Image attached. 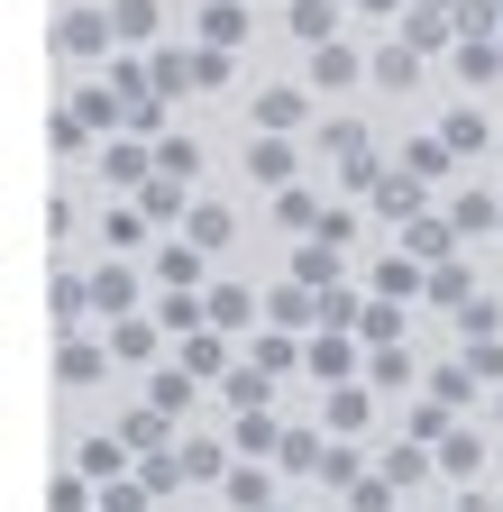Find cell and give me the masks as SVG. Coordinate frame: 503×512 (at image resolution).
Instances as JSON below:
<instances>
[{
	"label": "cell",
	"instance_id": "cell-32",
	"mask_svg": "<svg viewBox=\"0 0 503 512\" xmlns=\"http://www.w3.org/2000/svg\"><path fill=\"white\" fill-rule=\"evenodd\" d=\"M220 357H229V330H193L183 339V366L193 375H220Z\"/></svg>",
	"mask_w": 503,
	"mask_h": 512
},
{
	"label": "cell",
	"instance_id": "cell-29",
	"mask_svg": "<svg viewBox=\"0 0 503 512\" xmlns=\"http://www.w3.org/2000/svg\"><path fill=\"white\" fill-rule=\"evenodd\" d=\"M247 174H257V183H293V147L284 138H257V147H247Z\"/></svg>",
	"mask_w": 503,
	"mask_h": 512
},
{
	"label": "cell",
	"instance_id": "cell-37",
	"mask_svg": "<svg viewBox=\"0 0 503 512\" xmlns=\"http://www.w3.org/2000/svg\"><path fill=\"white\" fill-rule=\"evenodd\" d=\"M403 165H412L421 183H430V174H449V138H412V147H403Z\"/></svg>",
	"mask_w": 503,
	"mask_h": 512
},
{
	"label": "cell",
	"instance_id": "cell-30",
	"mask_svg": "<svg viewBox=\"0 0 503 512\" xmlns=\"http://www.w3.org/2000/svg\"><path fill=\"white\" fill-rule=\"evenodd\" d=\"M421 467H430V448L403 439V448H385V467H375V476H385V485H421Z\"/></svg>",
	"mask_w": 503,
	"mask_h": 512
},
{
	"label": "cell",
	"instance_id": "cell-4",
	"mask_svg": "<svg viewBox=\"0 0 503 512\" xmlns=\"http://www.w3.org/2000/svg\"><path fill=\"white\" fill-rule=\"evenodd\" d=\"M311 119V101L293 92V83H275V92H257V138H293V128Z\"/></svg>",
	"mask_w": 503,
	"mask_h": 512
},
{
	"label": "cell",
	"instance_id": "cell-39",
	"mask_svg": "<svg viewBox=\"0 0 503 512\" xmlns=\"http://www.w3.org/2000/svg\"><path fill=\"white\" fill-rule=\"evenodd\" d=\"M275 211H284V229H311V238H321V202H311V192L284 183V202H275Z\"/></svg>",
	"mask_w": 503,
	"mask_h": 512
},
{
	"label": "cell",
	"instance_id": "cell-16",
	"mask_svg": "<svg viewBox=\"0 0 503 512\" xmlns=\"http://www.w3.org/2000/svg\"><path fill=\"white\" fill-rule=\"evenodd\" d=\"M449 220H458V238H467V229H503V202H494L485 183H467L458 202H449Z\"/></svg>",
	"mask_w": 503,
	"mask_h": 512
},
{
	"label": "cell",
	"instance_id": "cell-26",
	"mask_svg": "<svg viewBox=\"0 0 503 512\" xmlns=\"http://www.w3.org/2000/svg\"><path fill=\"white\" fill-rule=\"evenodd\" d=\"M174 467H183V485H220V476H229L211 439H183V448H174Z\"/></svg>",
	"mask_w": 503,
	"mask_h": 512
},
{
	"label": "cell",
	"instance_id": "cell-45",
	"mask_svg": "<svg viewBox=\"0 0 503 512\" xmlns=\"http://www.w3.org/2000/svg\"><path fill=\"white\" fill-rule=\"evenodd\" d=\"M394 494H403V485H385V476H366V485H348V503H357V512H394Z\"/></svg>",
	"mask_w": 503,
	"mask_h": 512
},
{
	"label": "cell",
	"instance_id": "cell-18",
	"mask_svg": "<svg viewBox=\"0 0 503 512\" xmlns=\"http://www.w3.org/2000/svg\"><path fill=\"white\" fill-rule=\"evenodd\" d=\"M293 37L302 46H330L339 37V0H293Z\"/></svg>",
	"mask_w": 503,
	"mask_h": 512
},
{
	"label": "cell",
	"instance_id": "cell-13",
	"mask_svg": "<svg viewBox=\"0 0 503 512\" xmlns=\"http://www.w3.org/2000/svg\"><path fill=\"white\" fill-rule=\"evenodd\" d=\"M74 467H83L92 485H110V476H129V439H83V448H74Z\"/></svg>",
	"mask_w": 503,
	"mask_h": 512
},
{
	"label": "cell",
	"instance_id": "cell-43",
	"mask_svg": "<svg viewBox=\"0 0 503 512\" xmlns=\"http://www.w3.org/2000/svg\"><path fill=\"white\" fill-rule=\"evenodd\" d=\"M101 238H110V247H138V238H147V211H110Z\"/></svg>",
	"mask_w": 503,
	"mask_h": 512
},
{
	"label": "cell",
	"instance_id": "cell-31",
	"mask_svg": "<svg viewBox=\"0 0 503 512\" xmlns=\"http://www.w3.org/2000/svg\"><path fill=\"white\" fill-rule=\"evenodd\" d=\"M156 174L193 183V174H202V147H193V138H156Z\"/></svg>",
	"mask_w": 503,
	"mask_h": 512
},
{
	"label": "cell",
	"instance_id": "cell-36",
	"mask_svg": "<svg viewBox=\"0 0 503 512\" xmlns=\"http://www.w3.org/2000/svg\"><path fill=\"white\" fill-rule=\"evenodd\" d=\"M110 28L119 37H156V0H110Z\"/></svg>",
	"mask_w": 503,
	"mask_h": 512
},
{
	"label": "cell",
	"instance_id": "cell-24",
	"mask_svg": "<svg viewBox=\"0 0 503 512\" xmlns=\"http://www.w3.org/2000/svg\"><path fill=\"white\" fill-rule=\"evenodd\" d=\"M293 275H302L311 293H330V284H339V247H330V238H311V247L293 256Z\"/></svg>",
	"mask_w": 503,
	"mask_h": 512
},
{
	"label": "cell",
	"instance_id": "cell-46",
	"mask_svg": "<svg viewBox=\"0 0 503 512\" xmlns=\"http://www.w3.org/2000/svg\"><path fill=\"white\" fill-rule=\"evenodd\" d=\"M193 247H229V211H193Z\"/></svg>",
	"mask_w": 503,
	"mask_h": 512
},
{
	"label": "cell",
	"instance_id": "cell-17",
	"mask_svg": "<svg viewBox=\"0 0 503 512\" xmlns=\"http://www.w3.org/2000/svg\"><path fill=\"white\" fill-rule=\"evenodd\" d=\"M375 421V394H366V384H330V430L348 439V430H366Z\"/></svg>",
	"mask_w": 503,
	"mask_h": 512
},
{
	"label": "cell",
	"instance_id": "cell-20",
	"mask_svg": "<svg viewBox=\"0 0 503 512\" xmlns=\"http://www.w3.org/2000/svg\"><path fill=\"white\" fill-rule=\"evenodd\" d=\"M110 357L147 366V357H156V320H138V311H129V320H110Z\"/></svg>",
	"mask_w": 503,
	"mask_h": 512
},
{
	"label": "cell",
	"instance_id": "cell-34",
	"mask_svg": "<svg viewBox=\"0 0 503 512\" xmlns=\"http://www.w3.org/2000/svg\"><path fill=\"white\" fill-rule=\"evenodd\" d=\"M439 138H449V156H476V147H485V110H449Z\"/></svg>",
	"mask_w": 503,
	"mask_h": 512
},
{
	"label": "cell",
	"instance_id": "cell-7",
	"mask_svg": "<svg viewBox=\"0 0 503 512\" xmlns=\"http://www.w3.org/2000/svg\"><path fill=\"white\" fill-rule=\"evenodd\" d=\"M430 302L439 311H467L476 302V266H467V256H439V266H430Z\"/></svg>",
	"mask_w": 503,
	"mask_h": 512
},
{
	"label": "cell",
	"instance_id": "cell-44",
	"mask_svg": "<svg viewBox=\"0 0 503 512\" xmlns=\"http://www.w3.org/2000/svg\"><path fill=\"white\" fill-rule=\"evenodd\" d=\"M366 375H375V384H412V357H403V339H394V348H375V366H366Z\"/></svg>",
	"mask_w": 503,
	"mask_h": 512
},
{
	"label": "cell",
	"instance_id": "cell-11",
	"mask_svg": "<svg viewBox=\"0 0 503 512\" xmlns=\"http://www.w3.org/2000/svg\"><path fill=\"white\" fill-rule=\"evenodd\" d=\"M193 384H202V375H193V366H156V375H147V403H156V412H174V421H183V412H193Z\"/></svg>",
	"mask_w": 503,
	"mask_h": 512
},
{
	"label": "cell",
	"instance_id": "cell-53",
	"mask_svg": "<svg viewBox=\"0 0 503 512\" xmlns=\"http://www.w3.org/2000/svg\"><path fill=\"white\" fill-rule=\"evenodd\" d=\"M266 512H275V503H266Z\"/></svg>",
	"mask_w": 503,
	"mask_h": 512
},
{
	"label": "cell",
	"instance_id": "cell-27",
	"mask_svg": "<svg viewBox=\"0 0 503 512\" xmlns=\"http://www.w3.org/2000/svg\"><path fill=\"white\" fill-rule=\"evenodd\" d=\"M430 403L467 412V403H476V366H430Z\"/></svg>",
	"mask_w": 503,
	"mask_h": 512
},
{
	"label": "cell",
	"instance_id": "cell-3",
	"mask_svg": "<svg viewBox=\"0 0 503 512\" xmlns=\"http://www.w3.org/2000/svg\"><path fill=\"white\" fill-rule=\"evenodd\" d=\"M375 293H385V302H412V293H430V266H421L412 247H394V256H375Z\"/></svg>",
	"mask_w": 503,
	"mask_h": 512
},
{
	"label": "cell",
	"instance_id": "cell-28",
	"mask_svg": "<svg viewBox=\"0 0 503 512\" xmlns=\"http://www.w3.org/2000/svg\"><path fill=\"white\" fill-rule=\"evenodd\" d=\"M238 320H257V293L247 284H211V330H238Z\"/></svg>",
	"mask_w": 503,
	"mask_h": 512
},
{
	"label": "cell",
	"instance_id": "cell-47",
	"mask_svg": "<svg viewBox=\"0 0 503 512\" xmlns=\"http://www.w3.org/2000/svg\"><path fill=\"white\" fill-rule=\"evenodd\" d=\"M321 476H330V485H366V476H357V448H330V458H321Z\"/></svg>",
	"mask_w": 503,
	"mask_h": 512
},
{
	"label": "cell",
	"instance_id": "cell-21",
	"mask_svg": "<svg viewBox=\"0 0 503 512\" xmlns=\"http://www.w3.org/2000/svg\"><path fill=\"white\" fill-rule=\"evenodd\" d=\"M476 467H485V439H476V430H449V439H439V476H458V485H467Z\"/></svg>",
	"mask_w": 503,
	"mask_h": 512
},
{
	"label": "cell",
	"instance_id": "cell-50",
	"mask_svg": "<svg viewBox=\"0 0 503 512\" xmlns=\"http://www.w3.org/2000/svg\"><path fill=\"white\" fill-rule=\"evenodd\" d=\"M458 512H503V503H485V494H467V503H458Z\"/></svg>",
	"mask_w": 503,
	"mask_h": 512
},
{
	"label": "cell",
	"instance_id": "cell-12",
	"mask_svg": "<svg viewBox=\"0 0 503 512\" xmlns=\"http://www.w3.org/2000/svg\"><path fill=\"white\" fill-rule=\"evenodd\" d=\"M266 403H275V394H257V403H229V430H238V448H284Z\"/></svg>",
	"mask_w": 503,
	"mask_h": 512
},
{
	"label": "cell",
	"instance_id": "cell-10",
	"mask_svg": "<svg viewBox=\"0 0 503 512\" xmlns=\"http://www.w3.org/2000/svg\"><path fill=\"white\" fill-rule=\"evenodd\" d=\"M220 503H229V512H266V503H275V476H266V467H229V476H220Z\"/></svg>",
	"mask_w": 503,
	"mask_h": 512
},
{
	"label": "cell",
	"instance_id": "cell-52",
	"mask_svg": "<svg viewBox=\"0 0 503 512\" xmlns=\"http://www.w3.org/2000/svg\"><path fill=\"white\" fill-rule=\"evenodd\" d=\"M494 421H503V394H494Z\"/></svg>",
	"mask_w": 503,
	"mask_h": 512
},
{
	"label": "cell",
	"instance_id": "cell-8",
	"mask_svg": "<svg viewBox=\"0 0 503 512\" xmlns=\"http://www.w3.org/2000/svg\"><path fill=\"white\" fill-rule=\"evenodd\" d=\"M92 311H110V320H129V311H138V275L119 266V256H110V266L92 275Z\"/></svg>",
	"mask_w": 503,
	"mask_h": 512
},
{
	"label": "cell",
	"instance_id": "cell-38",
	"mask_svg": "<svg viewBox=\"0 0 503 512\" xmlns=\"http://www.w3.org/2000/svg\"><path fill=\"white\" fill-rule=\"evenodd\" d=\"M138 211H147V220H183V183H174V174H156Z\"/></svg>",
	"mask_w": 503,
	"mask_h": 512
},
{
	"label": "cell",
	"instance_id": "cell-51",
	"mask_svg": "<svg viewBox=\"0 0 503 512\" xmlns=\"http://www.w3.org/2000/svg\"><path fill=\"white\" fill-rule=\"evenodd\" d=\"M357 10H375V19H385V10H403V0H357Z\"/></svg>",
	"mask_w": 503,
	"mask_h": 512
},
{
	"label": "cell",
	"instance_id": "cell-35",
	"mask_svg": "<svg viewBox=\"0 0 503 512\" xmlns=\"http://www.w3.org/2000/svg\"><path fill=\"white\" fill-rule=\"evenodd\" d=\"M147 494H156L147 476H110L101 485V512H147Z\"/></svg>",
	"mask_w": 503,
	"mask_h": 512
},
{
	"label": "cell",
	"instance_id": "cell-48",
	"mask_svg": "<svg viewBox=\"0 0 503 512\" xmlns=\"http://www.w3.org/2000/svg\"><path fill=\"white\" fill-rule=\"evenodd\" d=\"M403 46H421V55H430V46H449V28H439V19H403Z\"/></svg>",
	"mask_w": 503,
	"mask_h": 512
},
{
	"label": "cell",
	"instance_id": "cell-6",
	"mask_svg": "<svg viewBox=\"0 0 503 512\" xmlns=\"http://www.w3.org/2000/svg\"><path fill=\"white\" fill-rule=\"evenodd\" d=\"M366 74V55L348 46V37H330V46H311V83H330V92H348Z\"/></svg>",
	"mask_w": 503,
	"mask_h": 512
},
{
	"label": "cell",
	"instance_id": "cell-9",
	"mask_svg": "<svg viewBox=\"0 0 503 512\" xmlns=\"http://www.w3.org/2000/svg\"><path fill=\"white\" fill-rule=\"evenodd\" d=\"M101 174H110V183H156V156H147L138 138H101Z\"/></svg>",
	"mask_w": 503,
	"mask_h": 512
},
{
	"label": "cell",
	"instance_id": "cell-41",
	"mask_svg": "<svg viewBox=\"0 0 503 512\" xmlns=\"http://www.w3.org/2000/svg\"><path fill=\"white\" fill-rule=\"evenodd\" d=\"M92 494H101V485H92V476H83V467H65V476H55V512H83V503H92Z\"/></svg>",
	"mask_w": 503,
	"mask_h": 512
},
{
	"label": "cell",
	"instance_id": "cell-25",
	"mask_svg": "<svg viewBox=\"0 0 503 512\" xmlns=\"http://www.w3.org/2000/svg\"><path fill=\"white\" fill-rule=\"evenodd\" d=\"M366 74H375V83H394V92H403V83L421 74V46H375V55H366Z\"/></svg>",
	"mask_w": 503,
	"mask_h": 512
},
{
	"label": "cell",
	"instance_id": "cell-2",
	"mask_svg": "<svg viewBox=\"0 0 503 512\" xmlns=\"http://www.w3.org/2000/svg\"><path fill=\"white\" fill-rule=\"evenodd\" d=\"M55 375H65V394H92V384L110 375V348H92L83 330H65V348H55Z\"/></svg>",
	"mask_w": 503,
	"mask_h": 512
},
{
	"label": "cell",
	"instance_id": "cell-22",
	"mask_svg": "<svg viewBox=\"0 0 503 512\" xmlns=\"http://www.w3.org/2000/svg\"><path fill=\"white\" fill-rule=\"evenodd\" d=\"M375 211L385 220H421V174H385L375 183Z\"/></svg>",
	"mask_w": 503,
	"mask_h": 512
},
{
	"label": "cell",
	"instance_id": "cell-5",
	"mask_svg": "<svg viewBox=\"0 0 503 512\" xmlns=\"http://www.w3.org/2000/svg\"><path fill=\"white\" fill-rule=\"evenodd\" d=\"M311 375L357 384V330H321V339H311Z\"/></svg>",
	"mask_w": 503,
	"mask_h": 512
},
{
	"label": "cell",
	"instance_id": "cell-23",
	"mask_svg": "<svg viewBox=\"0 0 503 512\" xmlns=\"http://www.w3.org/2000/svg\"><path fill=\"white\" fill-rule=\"evenodd\" d=\"M458 74L467 83H494L503 74V37H458Z\"/></svg>",
	"mask_w": 503,
	"mask_h": 512
},
{
	"label": "cell",
	"instance_id": "cell-19",
	"mask_svg": "<svg viewBox=\"0 0 503 512\" xmlns=\"http://www.w3.org/2000/svg\"><path fill=\"white\" fill-rule=\"evenodd\" d=\"M156 284L165 293H193L202 284V247H156Z\"/></svg>",
	"mask_w": 503,
	"mask_h": 512
},
{
	"label": "cell",
	"instance_id": "cell-1",
	"mask_svg": "<svg viewBox=\"0 0 503 512\" xmlns=\"http://www.w3.org/2000/svg\"><path fill=\"white\" fill-rule=\"evenodd\" d=\"M110 37H119L110 10H65V19H55V55H65V64H92V55L110 64Z\"/></svg>",
	"mask_w": 503,
	"mask_h": 512
},
{
	"label": "cell",
	"instance_id": "cell-15",
	"mask_svg": "<svg viewBox=\"0 0 503 512\" xmlns=\"http://www.w3.org/2000/svg\"><path fill=\"white\" fill-rule=\"evenodd\" d=\"M202 37L229 55V46H247V0H211V10H202Z\"/></svg>",
	"mask_w": 503,
	"mask_h": 512
},
{
	"label": "cell",
	"instance_id": "cell-14",
	"mask_svg": "<svg viewBox=\"0 0 503 512\" xmlns=\"http://www.w3.org/2000/svg\"><path fill=\"white\" fill-rule=\"evenodd\" d=\"M403 247L421 256V266H439V256H458V220H412V229H403Z\"/></svg>",
	"mask_w": 503,
	"mask_h": 512
},
{
	"label": "cell",
	"instance_id": "cell-42",
	"mask_svg": "<svg viewBox=\"0 0 503 512\" xmlns=\"http://www.w3.org/2000/svg\"><path fill=\"white\" fill-rule=\"evenodd\" d=\"M275 458H284V467H293V476H302V467H321V458H330V448H321V439H311V430H293V439H284V448H275Z\"/></svg>",
	"mask_w": 503,
	"mask_h": 512
},
{
	"label": "cell",
	"instance_id": "cell-33",
	"mask_svg": "<svg viewBox=\"0 0 503 512\" xmlns=\"http://www.w3.org/2000/svg\"><path fill=\"white\" fill-rule=\"evenodd\" d=\"M357 339H366V348H394V339H403V302H375V311L357 320Z\"/></svg>",
	"mask_w": 503,
	"mask_h": 512
},
{
	"label": "cell",
	"instance_id": "cell-40",
	"mask_svg": "<svg viewBox=\"0 0 503 512\" xmlns=\"http://www.w3.org/2000/svg\"><path fill=\"white\" fill-rule=\"evenodd\" d=\"M275 320H284V330H302V320H321V302H311V284H293V293H275Z\"/></svg>",
	"mask_w": 503,
	"mask_h": 512
},
{
	"label": "cell",
	"instance_id": "cell-49",
	"mask_svg": "<svg viewBox=\"0 0 503 512\" xmlns=\"http://www.w3.org/2000/svg\"><path fill=\"white\" fill-rule=\"evenodd\" d=\"M293 366V339H257V375H284Z\"/></svg>",
	"mask_w": 503,
	"mask_h": 512
}]
</instances>
